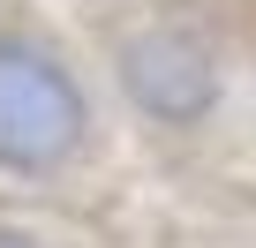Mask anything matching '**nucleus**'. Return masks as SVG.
Returning a JSON list of instances; mask_svg holds the SVG:
<instances>
[{
	"mask_svg": "<svg viewBox=\"0 0 256 248\" xmlns=\"http://www.w3.org/2000/svg\"><path fill=\"white\" fill-rule=\"evenodd\" d=\"M0 248H46L38 233H23V226H0Z\"/></svg>",
	"mask_w": 256,
	"mask_h": 248,
	"instance_id": "nucleus-3",
	"label": "nucleus"
},
{
	"mask_svg": "<svg viewBox=\"0 0 256 248\" xmlns=\"http://www.w3.org/2000/svg\"><path fill=\"white\" fill-rule=\"evenodd\" d=\"M120 90L144 120L158 128H196V120L218 113V53L196 38V30H174V23H151L120 45Z\"/></svg>",
	"mask_w": 256,
	"mask_h": 248,
	"instance_id": "nucleus-2",
	"label": "nucleus"
},
{
	"mask_svg": "<svg viewBox=\"0 0 256 248\" xmlns=\"http://www.w3.org/2000/svg\"><path fill=\"white\" fill-rule=\"evenodd\" d=\"M90 136V98L38 38H0V173H60Z\"/></svg>",
	"mask_w": 256,
	"mask_h": 248,
	"instance_id": "nucleus-1",
	"label": "nucleus"
}]
</instances>
